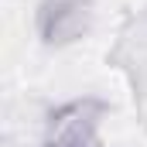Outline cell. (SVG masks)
<instances>
[{"mask_svg": "<svg viewBox=\"0 0 147 147\" xmlns=\"http://www.w3.org/2000/svg\"><path fill=\"white\" fill-rule=\"evenodd\" d=\"M89 28V0H45L38 10V31L48 45H69Z\"/></svg>", "mask_w": 147, "mask_h": 147, "instance_id": "2", "label": "cell"}, {"mask_svg": "<svg viewBox=\"0 0 147 147\" xmlns=\"http://www.w3.org/2000/svg\"><path fill=\"white\" fill-rule=\"evenodd\" d=\"M103 106L96 99H79L58 110L48 123L45 147H96V127H99Z\"/></svg>", "mask_w": 147, "mask_h": 147, "instance_id": "1", "label": "cell"}]
</instances>
